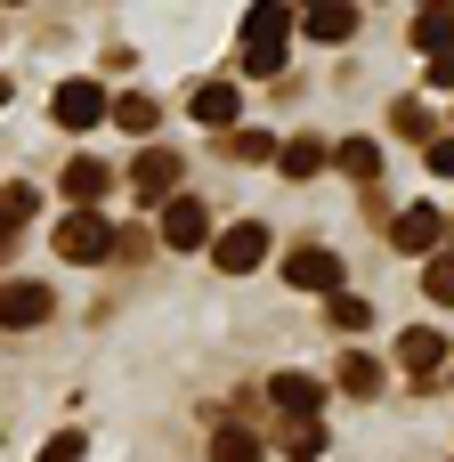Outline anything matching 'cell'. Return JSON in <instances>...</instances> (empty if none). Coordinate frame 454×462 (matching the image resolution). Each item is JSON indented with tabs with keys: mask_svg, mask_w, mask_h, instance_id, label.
Masks as SVG:
<instances>
[{
	"mask_svg": "<svg viewBox=\"0 0 454 462\" xmlns=\"http://www.w3.org/2000/svg\"><path fill=\"white\" fill-rule=\"evenodd\" d=\"M284 32H292V0H252L244 8V73L252 81L284 73Z\"/></svg>",
	"mask_w": 454,
	"mask_h": 462,
	"instance_id": "obj_1",
	"label": "cell"
},
{
	"mask_svg": "<svg viewBox=\"0 0 454 462\" xmlns=\"http://www.w3.org/2000/svg\"><path fill=\"white\" fill-rule=\"evenodd\" d=\"M114 252H122L114 219H106L97 203H73V211H65V227H57V260H73V268H97V260H114Z\"/></svg>",
	"mask_w": 454,
	"mask_h": 462,
	"instance_id": "obj_2",
	"label": "cell"
},
{
	"mask_svg": "<svg viewBox=\"0 0 454 462\" xmlns=\"http://www.w3.org/2000/svg\"><path fill=\"white\" fill-rule=\"evenodd\" d=\"M162 252H211V203L203 195H171L162 203Z\"/></svg>",
	"mask_w": 454,
	"mask_h": 462,
	"instance_id": "obj_3",
	"label": "cell"
},
{
	"mask_svg": "<svg viewBox=\"0 0 454 462\" xmlns=\"http://www.w3.org/2000/svg\"><path fill=\"white\" fill-rule=\"evenodd\" d=\"M260 260H268V227H260V219H236V227L211 236V268H219V276H252Z\"/></svg>",
	"mask_w": 454,
	"mask_h": 462,
	"instance_id": "obj_4",
	"label": "cell"
},
{
	"mask_svg": "<svg viewBox=\"0 0 454 462\" xmlns=\"http://www.w3.org/2000/svg\"><path fill=\"white\" fill-rule=\"evenodd\" d=\"M49 284H32V276H8L0 284V333H41L49 325Z\"/></svg>",
	"mask_w": 454,
	"mask_h": 462,
	"instance_id": "obj_5",
	"label": "cell"
},
{
	"mask_svg": "<svg viewBox=\"0 0 454 462\" xmlns=\"http://www.w3.org/2000/svg\"><path fill=\"white\" fill-rule=\"evenodd\" d=\"M49 114H57V130H97V122L114 114V97H106L97 81H57V97H49Z\"/></svg>",
	"mask_w": 454,
	"mask_h": 462,
	"instance_id": "obj_6",
	"label": "cell"
},
{
	"mask_svg": "<svg viewBox=\"0 0 454 462\" xmlns=\"http://www.w3.org/2000/svg\"><path fill=\"white\" fill-rule=\"evenodd\" d=\"M447 333H431V325H406V333H398V374H406V382H439V374H447Z\"/></svg>",
	"mask_w": 454,
	"mask_h": 462,
	"instance_id": "obj_7",
	"label": "cell"
},
{
	"mask_svg": "<svg viewBox=\"0 0 454 462\" xmlns=\"http://www.w3.org/2000/svg\"><path fill=\"white\" fill-rule=\"evenodd\" d=\"M130 195H138V203H171V195H179V154H171V146H146V154L130 162Z\"/></svg>",
	"mask_w": 454,
	"mask_h": 462,
	"instance_id": "obj_8",
	"label": "cell"
},
{
	"mask_svg": "<svg viewBox=\"0 0 454 462\" xmlns=\"http://www.w3.org/2000/svg\"><path fill=\"white\" fill-rule=\"evenodd\" d=\"M284 284H292V292H341V252L301 244V252L284 260Z\"/></svg>",
	"mask_w": 454,
	"mask_h": 462,
	"instance_id": "obj_9",
	"label": "cell"
},
{
	"mask_svg": "<svg viewBox=\"0 0 454 462\" xmlns=\"http://www.w3.org/2000/svg\"><path fill=\"white\" fill-rule=\"evenodd\" d=\"M268 406L284 422H309V414H325V382L317 374H268Z\"/></svg>",
	"mask_w": 454,
	"mask_h": 462,
	"instance_id": "obj_10",
	"label": "cell"
},
{
	"mask_svg": "<svg viewBox=\"0 0 454 462\" xmlns=\"http://www.w3.org/2000/svg\"><path fill=\"white\" fill-rule=\"evenodd\" d=\"M390 244H398V252H422V260H431V252L447 244V219H439L431 203H406V211H398V227H390Z\"/></svg>",
	"mask_w": 454,
	"mask_h": 462,
	"instance_id": "obj_11",
	"label": "cell"
},
{
	"mask_svg": "<svg viewBox=\"0 0 454 462\" xmlns=\"http://www.w3.org/2000/svg\"><path fill=\"white\" fill-rule=\"evenodd\" d=\"M187 114H195V122H211V130H236L244 89H236V81H203V89H187Z\"/></svg>",
	"mask_w": 454,
	"mask_h": 462,
	"instance_id": "obj_12",
	"label": "cell"
},
{
	"mask_svg": "<svg viewBox=\"0 0 454 462\" xmlns=\"http://www.w3.org/2000/svg\"><path fill=\"white\" fill-rule=\"evenodd\" d=\"M309 41H317V49L357 41V0H317V8H309Z\"/></svg>",
	"mask_w": 454,
	"mask_h": 462,
	"instance_id": "obj_13",
	"label": "cell"
},
{
	"mask_svg": "<svg viewBox=\"0 0 454 462\" xmlns=\"http://www.w3.org/2000/svg\"><path fill=\"white\" fill-rule=\"evenodd\" d=\"M325 162H333L325 138H284V146H276V171H284V179H317Z\"/></svg>",
	"mask_w": 454,
	"mask_h": 462,
	"instance_id": "obj_14",
	"label": "cell"
},
{
	"mask_svg": "<svg viewBox=\"0 0 454 462\" xmlns=\"http://www.w3.org/2000/svg\"><path fill=\"white\" fill-rule=\"evenodd\" d=\"M211 462H260V430L252 422H219L211 430Z\"/></svg>",
	"mask_w": 454,
	"mask_h": 462,
	"instance_id": "obj_15",
	"label": "cell"
},
{
	"mask_svg": "<svg viewBox=\"0 0 454 462\" xmlns=\"http://www.w3.org/2000/svg\"><path fill=\"white\" fill-rule=\"evenodd\" d=\"M106 187H114V171H106V162H89V154H81V162H65V203H97Z\"/></svg>",
	"mask_w": 454,
	"mask_h": 462,
	"instance_id": "obj_16",
	"label": "cell"
},
{
	"mask_svg": "<svg viewBox=\"0 0 454 462\" xmlns=\"http://www.w3.org/2000/svg\"><path fill=\"white\" fill-rule=\"evenodd\" d=\"M333 171H341V179H374V171H382V146H374V138H341V146H333Z\"/></svg>",
	"mask_w": 454,
	"mask_h": 462,
	"instance_id": "obj_17",
	"label": "cell"
},
{
	"mask_svg": "<svg viewBox=\"0 0 454 462\" xmlns=\"http://www.w3.org/2000/svg\"><path fill=\"white\" fill-rule=\"evenodd\" d=\"M422 300L431 309H454V252H431L422 260Z\"/></svg>",
	"mask_w": 454,
	"mask_h": 462,
	"instance_id": "obj_18",
	"label": "cell"
},
{
	"mask_svg": "<svg viewBox=\"0 0 454 462\" xmlns=\"http://www.w3.org/2000/svg\"><path fill=\"white\" fill-rule=\"evenodd\" d=\"M341 390H349V398H374V390H382V357L349 349V357H341Z\"/></svg>",
	"mask_w": 454,
	"mask_h": 462,
	"instance_id": "obj_19",
	"label": "cell"
},
{
	"mask_svg": "<svg viewBox=\"0 0 454 462\" xmlns=\"http://www.w3.org/2000/svg\"><path fill=\"white\" fill-rule=\"evenodd\" d=\"M414 49H422V57H439V49H454V8H431V16L414 24Z\"/></svg>",
	"mask_w": 454,
	"mask_h": 462,
	"instance_id": "obj_20",
	"label": "cell"
},
{
	"mask_svg": "<svg viewBox=\"0 0 454 462\" xmlns=\"http://www.w3.org/2000/svg\"><path fill=\"white\" fill-rule=\"evenodd\" d=\"M106 122H122V130H138V138H146V130L162 122V106H154V97H114V114H106Z\"/></svg>",
	"mask_w": 454,
	"mask_h": 462,
	"instance_id": "obj_21",
	"label": "cell"
},
{
	"mask_svg": "<svg viewBox=\"0 0 454 462\" xmlns=\"http://www.w3.org/2000/svg\"><path fill=\"white\" fill-rule=\"evenodd\" d=\"M390 130H398V138H422V146L439 138V122H431V106H422V97H406V106L390 114Z\"/></svg>",
	"mask_w": 454,
	"mask_h": 462,
	"instance_id": "obj_22",
	"label": "cell"
},
{
	"mask_svg": "<svg viewBox=\"0 0 454 462\" xmlns=\"http://www.w3.org/2000/svg\"><path fill=\"white\" fill-rule=\"evenodd\" d=\"M276 146L284 138H268V130H227V154L236 162H276Z\"/></svg>",
	"mask_w": 454,
	"mask_h": 462,
	"instance_id": "obj_23",
	"label": "cell"
},
{
	"mask_svg": "<svg viewBox=\"0 0 454 462\" xmlns=\"http://www.w3.org/2000/svg\"><path fill=\"white\" fill-rule=\"evenodd\" d=\"M325 317H333L341 333H366V325H374V309H366L357 292H325Z\"/></svg>",
	"mask_w": 454,
	"mask_h": 462,
	"instance_id": "obj_24",
	"label": "cell"
},
{
	"mask_svg": "<svg viewBox=\"0 0 454 462\" xmlns=\"http://www.w3.org/2000/svg\"><path fill=\"white\" fill-rule=\"evenodd\" d=\"M284 455H292V462H317V455H325V422H317V414L292 422V430H284Z\"/></svg>",
	"mask_w": 454,
	"mask_h": 462,
	"instance_id": "obj_25",
	"label": "cell"
},
{
	"mask_svg": "<svg viewBox=\"0 0 454 462\" xmlns=\"http://www.w3.org/2000/svg\"><path fill=\"white\" fill-rule=\"evenodd\" d=\"M422 162H431V179H454V130H439V138L422 146Z\"/></svg>",
	"mask_w": 454,
	"mask_h": 462,
	"instance_id": "obj_26",
	"label": "cell"
},
{
	"mask_svg": "<svg viewBox=\"0 0 454 462\" xmlns=\"http://www.w3.org/2000/svg\"><path fill=\"white\" fill-rule=\"evenodd\" d=\"M0 219L24 227V219H32V187H0Z\"/></svg>",
	"mask_w": 454,
	"mask_h": 462,
	"instance_id": "obj_27",
	"label": "cell"
},
{
	"mask_svg": "<svg viewBox=\"0 0 454 462\" xmlns=\"http://www.w3.org/2000/svg\"><path fill=\"white\" fill-rule=\"evenodd\" d=\"M41 462H81V430H57V439L41 447Z\"/></svg>",
	"mask_w": 454,
	"mask_h": 462,
	"instance_id": "obj_28",
	"label": "cell"
},
{
	"mask_svg": "<svg viewBox=\"0 0 454 462\" xmlns=\"http://www.w3.org/2000/svg\"><path fill=\"white\" fill-rule=\"evenodd\" d=\"M431 89H454V49H439V57H431Z\"/></svg>",
	"mask_w": 454,
	"mask_h": 462,
	"instance_id": "obj_29",
	"label": "cell"
},
{
	"mask_svg": "<svg viewBox=\"0 0 454 462\" xmlns=\"http://www.w3.org/2000/svg\"><path fill=\"white\" fill-rule=\"evenodd\" d=\"M16 236H24V227H8V219H0V260H8V252H16Z\"/></svg>",
	"mask_w": 454,
	"mask_h": 462,
	"instance_id": "obj_30",
	"label": "cell"
},
{
	"mask_svg": "<svg viewBox=\"0 0 454 462\" xmlns=\"http://www.w3.org/2000/svg\"><path fill=\"white\" fill-rule=\"evenodd\" d=\"M0 106H8V73H0Z\"/></svg>",
	"mask_w": 454,
	"mask_h": 462,
	"instance_id": "obj_31",
	"label": "cell"
},
{
	"mask_svg": "<svg viewBox=\"0 0 454 462\" xmlns=\"http://www.w3.org/2000/svg\"><path fill=\"white\" fill-rule=\"evenodd\" d=\"M431 8H454V0H431Z\"/></svg>",
	"mask_w": 454,
	"mask_h": 462,
	"instance_id": "obj_32",
	"label": "cell"
},
{
	"mask_svg": "<svg viewBox=\"0 0 454 462\" xmlns=\"http://www.w3.org/2000/svg\"><path fill=\"white\" fill-rule=\"evenodd\" d=\"M309 8H317V0H309Z\"/></svg>",
	"mask_w": 454,
	"mask_h": 462,
	"instance_id": "obj_33",
	"label": "cell"
}]
</instances>
